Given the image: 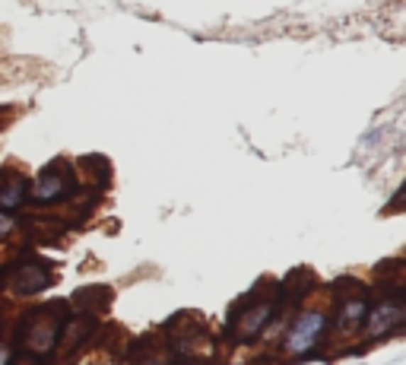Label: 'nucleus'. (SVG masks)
Returning a JSON list of instances; mask_svg holds the SVG:
<instances>
[{"label": "nucleus", "instance_id": "f8f14e48", "mask_svg": "<svg viewBox=\"0 0 406 365\" xmlns=\"http://www.w3.org/2000/svg\"><path fill=\"white\" fill-rule=\"evenodd\" d=\"M13 362H16V356H13V347L0 340V365H13Z\"/></svg>", "mask_w": 406, "mask_h": 365}, {"label": "nucleus", "instance_id": "1a4fd4ad", "mask_svg": "<svg viewBox=\"0 0 406 365\" xmlns=\"http://www.w3.org/2000/svg\"><path fill=\"white\" fill-rule=\"evenodd\" d=\"M99 327L96 315H77V321H64V330H60V343H64L67 353H73L77 347H83V340Z\"/></svg>", "mask_w": 406, "mask_h": 365}, {"label": "nucleus", "instance_id": "4468645a", "mask_svg": "<svg viewBox=\"0 0 406 365\" xmlns=\"http://www.w3.org/2000/svg\"><path fill=\"white\" fill-rule=\"evenodd\" d=\"M400 197H403V187H397V194L390 197V209H400Z\"/></svg>", "mask_w": 406, "mask_h": 365}, {"label": "nucleus", "instance_id": "f257e3e1", "mask_svg": "<svg viewBox=\"0 0 406 365\" xmlns=\"http://www.w3.org/2000/svg\"><path fill=\"white\" fill-rule=\"evenodd\" d=\"M64 302H51V305H35L23 315L19 321V347L29 356H51L60 347V330H64Z\"/></svg>", "mask_w": 406, "mask_h": 365}, {"label": "nucleus", "instance_id": "f03ea898", "mask_svg": "<svg viewBox=\"0 0 406 365\" xmlns=\"http://www.w3.org/2000/svg\"><path fill=\"white\" fill-rule=\"evenodd\" d=\"M327 327H330V308H324V305L302 308V312L292 317V324H289L286 340H282V349H286L289 356L311 353V349L324 340Z\"/></svg>", "mask_w": 406, "mask_h": 365}, {"label": "nucleus", "instance_id": "423d86ee", "mask_svg": "<svg viewBox=\"0 0 406 365\" xmlns=\"http://www.w3.org/2000/svg\"><path fill=\"white\" fill-rule=\"evenodd\" d=\"M403 286L394 283L388 286V293L381 295V302H371V312H368V321H365V334L368 340H381L388 337L390 330H400L403 321H406V312H403Z\"/></svg>", "mask_w": 406, "mask_h": 365}, {"label": "nucleus", "instance_id": "6e6552de", "mask_svg": "<svg viewBox=\"0 0 406 365\" xmlns=\"http://www.w3.org/2000/svg\"><path fill=\"white\" fill-rule=\"evenodd\" d=\"M29 197V181L19 172H6L0 175V213H13V209L26 207Z\"/></svg>", "mask_w": 406, "mask_h": 365}, {"label": "nucleus", "instance_id": "2eb2a0df", "mask_svg": "<svg viewBox=\"0 0 406 365\" xmlns=\"http://www.w3.org/2000/svg\"><path fill=\"white\" fill-rule=\"evenodd\" d=\"M172 365H207V362H200V359H181V362H172Z\"/></svg>", "mask_w": 406, "mask_h": 365}, {"label": "nucleus", "instance_id": "9b49d317", "mask_svg": "<svg viewBox=\"0 0 406 365\" xmlns=\"http://www.w3.org/2000/svg\"><path fill=\"white\" fill-rule=\"evenodd\" d=\"M13 229H16V219H13V213H0V239L13 235Z\"/></svg>", "mask_w": 406, "mask_h": 365}, {"label": "nucleus", "instance_id": "39448f33", "mask_svg": "<svg viewBox=\"0 0 406 365\" xmlns=\"http://www.w3.org/2000/svg\"><path fill=\"white\" fill-rule=\"evenodd\" d=\"M368 312H371V295L365 293L362 286H349L343 295H336L330 321L336 324V334H340L343 340H349V337L362 334L365 321H368Z\"/></svg>", "mask_w": 406, "mask_h": 365}, {"label": "nucleus", "instance_id": "0eeeda50", "mask_svg": "<svg viewBox=\"0 0 406 365\" xmlns=\"http://www.w3.org/2000/svg\"><path fill=\"white\" fill-rule=\"evenodd\" d=\"M10 280V289L19 295V299H29V295H38L54 283V270L48 267V261L35 258V254H23L6 273Z\"/></svg>", "mask_w": 406, "mask_h": 365}, {"label": "nucleus", "instance_id": "9d476101", "mask_svg": "<svg viewBox=\"0 0 406 365\" xmlns=\"http://www.w3.org/2000/svg\"><path fill=\"white\" fill-rule=\"evenodd\" d=\"M111 302V289L108 286H86V289H77L73 293V305L79 312H92V308H105Z\"/></svg>", "mask_w": 406, "mask_h": 365}, {"label": "nucleus", "instance_id": "ddd939ff", "mask_svg": "<svg viewBox=\"0 0 406 365\" xmlns=\"http://www.w3.org/2000/svg\"><path fill=\"white\" fill-rule=\"evenodd\" d=\"M140 365H172V356H168V353H155L153 359H146V362H140Z\"/></svg>", "mask_w": 406, "mask_h": 365}, {"label": "nucleus", "instance_id": "20e7f679", "mask_svg": "<svg viewBox=\"0 0 406 365\" xmlns=\"http://www.w3.org/2000/svg\"><path fill=\"white\" fill-rule=\"evenodd\" d=\"M73 191H77V178H73V168L67 165L64 159L42 168V172L35 175V181L29 185V197L35 207H48V204H57V200H67V197H73Z\"/></svg>", "mask_w": 406, "mask_h": 365}, {"label": "nucleus", "instance_id": "7ed1b4c3", "mask_svg": "<svg viewBox=\"0 0 406 365\" xmlns=\"http://www.w3.org/2000/svg\"><path fill=\"white\" fill-rule=\"evenodd\" d=\"M273 312H276V299H273V295H267V299H254V305H248V299H241L238 305L232 308L226 337L232 343H251L254 337H260V330H267Z\"/></svg>", "mask_w": 406, "mask_h": 365}]
</instances>
